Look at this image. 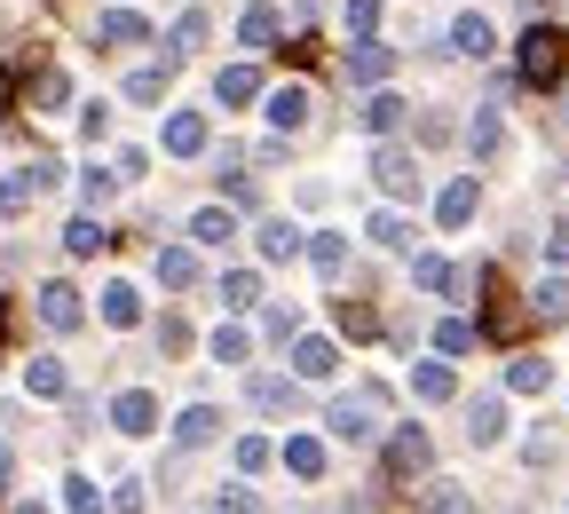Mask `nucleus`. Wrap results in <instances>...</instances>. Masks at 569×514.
<instances>
[{
  "instance_id": "nucleus-45",
  "label": "nucleus",
  "mask_w": 569,
  "mask_h": 514,
  "mask_svg": "<svg viewBox=\"0 0 569 514\" xmlns=\"http://www.w3.org/2000/svg\"><path fill=\"white\" fill-rule=\"evenodd\" d=\"M372 24H380V0H348V32H356V40H365Z\"/></svg>"
},
{
  "instance_id": "nucleus-47",
  "label": "nucleus",
  "mask_w": 569,
  "mask_h": 514,
  "mask_svg": "<svg viewBox=\"0 0 569 514\" xmlns=\"http://www.w3.org/2000/svg\"><path fill=\"white\" fill-rule=\"evenodd\" d=\"M80 190H88V206H103V198L119 190V175H111V167H88V182H80Z\"/></svg>"
},
{
  "instance_id": "nucleus-51",
  "label": "nucleus",
  "mask_w": 569,
  "mask_h": 514,
  "mask_svg": "<svg viewBox=\"0 0 569 514\" xmlns=\"http://www.w3.org/2000/svg\"><path fill=\"white\" fill-rule=\"evenodd\" d=\"M9 467H17V459H9V444H0V491H9Z\"/></svg>"
},
{
  "instance_id": "nucleus-6",
  "label": "nucleus",
  "mask_w": 569,
  "mask_h": 514,
  "mask_svg": "<svg viewBox=\"0 0 569 514\" xmlns=\"http://www.w3.org/2000/svg\"><path fill=\"white\" fill-rule=\"evenodd\" d=\"M475 206H482V182H475V175H459V182H443V190H436V223H443V230H459V223H475Z\"/></svg>"
},
{
  "instance_id": "nucleus-35",
  "label": "nucleus",
  "mask_w": 569,
  "mask_h": 514,
  "mask_svg": "<svg viewBox=\"0 0 569 514\" xmlns=\"http://www.w3.org/2000/svg\"><path fill=\"white\" fill-rule=\"evenodd\" d=\"M222 302H230V309H253V302H261V277H253V269H230V277H222Z\"/></svg>"
},
{
  "instance_id": "nucleus-26",
  "label": "nucleus",
  "mask_w": 569,
  "mask_h": 514,
  "mask_svg": "<svg viewBox=\"0 0 569 514\" xmlns=\"http://www.w3.org/2000/svg\"><path fill=\"white\" fill-rule=\"evenodd\" d=\"M482 333H490V340H515V333H522V309L507 302V293H490V309H482Z\"/></svg>"
},
{
  "instance_id": "nucleus-32",
  "label": "nucleus",
  "mask_w": 569,
  "mask_h": 514,
  "mask_svg": "<svg viewBox=\"0 0 569 514\" xmlns=\"http://www.w3.org/2000/svg\"><path fill=\"white\" fill-rule=\"evenodd\" d=\"M372 246H388V254H403L411 246V223H403V214H372V230H365Z\"/></svg>"
},
{
  "instance_id": "nucleus-30",
  "label": "nucleus",
  "mask_w": 569,
  "mask_h": 514,
  "mask_svg": "<svg viewBox=\"0 0 569 514\" xmlns=\"http://www.w3.org/2000/svg\"><path fill=\"white\" fill-rule=\"evenodd\" d=\"M238 40L246 48H277V9H246L238 17Z\"/></svg>"
},
{
  "instance_id": "nucleus-48",
  "label": "nucleus",
  "mask_w": 569,
  "mask_h": 514,
  "mask_svg": "<svg viewBox=\"0 0 569 514\" xmlns=\"http://www.w3.org/2000/svg\"><path fill=\"white\" fill-rule=\"evenodd\" d=\"M238 467H246V475H261V467H269V444H261V435H246V444H238Z\"/></svg>"
},
{
  "instance_id": "nucleus-8",
  "label": "nucleus",
  "mask_w": 569,
  "mask_h": 514,
  "mask_svg": "<svg viewBox=\"0 0 569 514\" xmlns=\"http://www.w3.org/2000/svg\"><path fill=\"white\" fill-rule=\"evenodd\" d=\"M388 71H396V56H388V48H380L372 32H365V40H356V48H348V80H365V88H380V80H388Z\"/></svg>"
},
{
  "instance_id": "nucleus-49",
  "label": "nucleus",
  "mask_w": 569,
  "mask_h": 514,
  "mask_svg": "<svg viewBox=\"0 0 569 514\" xmlns=\"http://www.w3.org/2000/svg\"><path fill=\"white\" fill-rule=\"evenodd\" d=\"M80 135H88V142H103V135H111V111H103V103H88V111H80Z\"/></svg>"
},
{
  "instance_id": "nucleus-50",
  "label": "nucleus",
  "mask_w": 569,
  "mask_h": 514,
  "mask_svg": "<svg viewBox=\"0 0 569 514\" xmlns=\"http://www.w3.org/2000/svg\"><path fill=\"white\" fill-rule=\"evenodd\" d=\"M546 254H553V261H569V223H553V238H546Z\"/></svg>"
},
{
  "instance_id": "nucleus-4",
  "label": "nucleus",
  "mask_w": 569,
  "mask_h": 514,
  "mask_svg": "<svg viewBox=\"0 0 569 514\" xmlns=\"http://www.w3.org/2000/svg\"><path fill=\"white\" fill-rule=\"evenodd\" d=\"M372 182H380L388 198H419V167H411V151L380 142V151H372Z\"/></svg>"
},
{
  "instance_id": "nucleus-19",
  "label": "nucleus",
  "mask_w": 569,
  "mask_h": 514,
  "mask_svg": "<svg viewBox=\"0 0 569 514\" xmlns=\"http://www.w3.org/2000/svg\"><path fill=\"white\" fill-rule=\"evenodd\" d=\"M230 230H238L230 206H198V214H190V238H198V246H230Z\"/></svg>"
},
{
  "instance_id": "nucleus-52",
  "label": "nucleus",
  "mask_w": 569,
  "mask_h": 514,
  "mask_svg": "<svg viewBox=\"0 0 569 514\" xmlns=\"http://www.w3.org/2000/svg\"><path fill=\"white\" fill-rule=\"evenodd\" d=\"M0 103H9V71H0Z\"/></svg>"
},
{
  "instance_id": "nucleus-15",
  "label": "nucleus",
  "mask_w": 569,
  "mask_h": 514,
  "mask_svg": "<svg viewBox=\"0 0 569 514\" xmlns=\"http://www.w3.org/2000/svg\"><path fill=\"white\" fill-rule=\"evenodd\" d=\"M411 277H419L427 293H467V285H475V277H467V269H451L443 254H419V269H411Z\"/></svg>"
},
{
  "instance_id": "nucleus-1",
  "label": "nucleus",
  "mask_w": 569,
  "mask_h": 514,
  "mask_svg": "<svg viewBox=\"0 0 569 514\" xmlns=\"http://www.w3.org/2000/svg\"><path fill=\"white\" fill-rule=\"evenodd\" d=\"M515 71H522L530 88H553L561 71H569V40H561L553 24H530V32H522V63H515Z\"/></svg>"
},
{
  "instance_id": "nucleus-36",
  "label": "nucleus",
  "mask_w": 569,
  "mask_h": 514,
  "mask_svg": "<svg viewBox=\"0 0 569 514\" xmlns=\"http://www.w3.org/2000/svg\"><path fill=\"white\" fill-rule=\"evenodd\" d=\"M261 254H269V261L301 254V230H293V223H261Z\"/></svg>"
},
{
  "instance_id": "nucleus-22",
  "label": "nucleus",
  "mask_w": 569,
  "mask_h": 514,
  "mask_svg": "<svg viewBox=\"0 0 569 514\" xmlns=\"http://www.w3.org/2000/svg\"><path fill=\"white\" fill-rule=\"evenodd\" d=\"M451 48H459V56H490V48H498L490 17H459V24H451Z\"/></svg>"
},
{
  "instance_id": "nucleus-39",
  "label": "nucleus",
  "mask_w": 569,
  "mask_h": 514,
  "mask_svg": "<svg viewBox=\"0 0 569 514\" xmlns=\"http://www.w3.org/2000/svg\"><path fill=\"white\" fill-rule=\"evenodd\" d=\"M436 348H443V356H467V348H475V325L443 317V325H436Z\"/></svg>"
},
{
  "instance_id": "nucleus-21",
  "label": "nucleus",
  "mask_w": 569,
  "mask_h": 514,
  "mask_svg": "<svg viewBox=\"0 0 569 514\" xmlns=\"http://www.w3.org/2000/svg\"><path fill=\"white\" fill-rule=\"evenodd\" d=\"M213 96H222V103H253V96H261V71H253V63H230L222 80H213Z\"/></svg>"
},
{
  "instance_id": "nucleus-7",
  "label": "nucleus",
  "mask_w": 569,
  "mask_h": 514,
  "mask_svg": "<svg viewBox=\"0 0 569 514\" xmlns=\"http://www.w3.org/2000/svg\"><path fill=\"white\" fill-rule=\"evenodd\" d=\"M48 182H56V167H9V175H0V214H24Z\"/></svg>"
},
{
  "instance_id": "nucleus-11",
  "label": "nucleus",
  "mask_w": 569,
  "mask_h": 514,
  "mask_svg": "<svg viewBox=\"0 0 569 514\" xmlns=\"http://www.w3.org/2000/svg\"><path fill=\"white\" fill-rule=\"evenodd\" d=\"M40 325H48V333H71V325H80V293H71V285H48V293H40Z\"/></svg>"
},
{
  "instance_id": "nucleus-2",
  "label": "nucleus",
  "mask_w": 569,
  "mask_h": 514,
  "mask_svg": "<svg viewBox=\"0 0 569 514\" xmlns=\"http://www.w3.org/2000/svg\"><path fill=\"white\" fill-rule=\"evenodd\" d=\"M325 427H332V435H348V444H372V435L388 427V396H380V388H365V396H340V404L325 412Z\"/></svg>"
},
{
  "instance_id": "nucleus-40",
  "label": "nucleus",
  "mask_w": 569,
  "mask_h": 514,
  "mask_svg": "<svg viewBox=\"0 0 569 514\" xmlns=\"http://www.w3.org/2000/svg\"><path fill=\"white\" fill-rule=\"evenodd\" d=\"M340 333H348V340H372V333H380V317H372L365 302H348V309H340Z\"/></svg>"
},
{
  "instance_id": "nucleus-14",
  "label": "nucleus",
  "mask_w": 569,
  "mask_h": 514,
  "mask_svg": "<svg viewBox=\"0 0 569 514\" xmlns=\"http://www.w3.org/2000/svg\"><path fill=\"white\" fill-rule=\"evenodd\" d=\"M167 151H174V159H198V151H206V119H198V111H174V119H167Z\"/></svg>"
},
{
  "instance_id": "nucleus-28",
  "label": "nucleus",
  "mask_w": 569,
  "mask_h": 514,
  "mask_svg": "<svg viewBox=\"0 0 569 514\" xmlns=\"http://www.w3.org/2000/svg\"><path fill=\"white\" fill-rule=\"evenodd\" d=\"M206 348H213V364H246V356H253V333H246V325H222Z\"/></svg>"
},
{
  "instance_id": "nucleus-25",
  "label": "nucleus",
  "mask_w": 569,
  "mask_h": 514,
  "mask_svg": "<svg viewBox=\"0 0 569 514\" xmlns=\"http://www.w3.org/2000/svg\"><path fill=\"white\" fill-rule=\"evenodd\" d=\"M284 467H293L301 483H317L325 475V444H317V435H293V444H284Z\"/></svg>"
},
{
  "instance_id": "nucleus-33",
  "label": "nucleus",
  "mask_w": 569,
  "mask_h": 514,
  "mask_svg": "<svg viewBox=\"0 0 569 514\" xmlns=\"http://www.w3.org/2000/svg\"><path fill=\"white\" fill-rule=\"evenodd\" d=\"M419 506H427V514H475V498H467L459 483H436V491H419Z\"/></svg>"
},
{
  "instance_id": "nucleus-43",
  "label": "nucleus",
  "mask_w": 569,
  "mask_h": 514,
  "mask_svg": "<svg viewBox=\"0 0 569 514\" xmlns=\"http://www.w3.org/2000/svg\"><path fill=\"white\" fill-rule=\"evenodd\" d=\"M127 96H134V103H159V96H167V71H134Z\"/></svg>"
},
{
  "instance_id": "nucleus-53",
  "label": "nucleus",
  "mask_w": 569,
  "mask_h": 514,
  "mask_svg": "<svg viewBox=\"0 0 569 514\" xmlns=\"http://www.w3.org/2000/svg\"><path fill=\"white\" fill-rule=\"evenodd\" d=\"M17 514H48V506H17Z\"/></svg>"
},
{
  "instance_id": "nucleus-17",
  "label": "nucleus",
  "mask_w": 569,
  "mask_h": 514,
  "mask_svg": "<svg viewBox=\"0 0 569 514\" xmlns=\"http://www.w3.org/2000/svg\"><path fill=\"white\" fill-rule=\"evenodd\" d=\"M301 119H309V88H277V96H269V127H277V135H293Z\"/></svg>"
},
{
  "instance_id": "nucleus-34",
  "label": "nucleus",
  "mask_w": 569,
  "mask_h": 514,
  "mask_svg": "<svg viewBox=\"0 0 569 514\" xmlns=\"http://www.w3.org/2000/svg\"><path fill=\"white\" fill-rule=\"evenodd\" d=\"M309 261H317L325 277H340V269H348V238H332V230H325V238H309Z\"/></svg>"
},
{
  "instance_id": "nucleus-46",
  "label": "nucleus",
  "mask_w": 569,
  "mask_h": 514,
  "mask_svg": "<svg viewBox=\"0 0 569 514\" xmlns=\"http://www.w3.org/2000/svg\"><path fill=\"white\" fill-rule=\"evenodd\" d=\"M213 514H261V498H253V491H238V483H230V491H222V498H213Z\"/></svg>"
},
{
  "instance_id": "nucleus-38",
  "label": "nucleus",
  "mask_w": 569,
  "mask_h": 514,
  "mask_svg": "<svg viewBox=\"0 0 569 514\" xmlns=\"http://www.w3.org/2000/svg\"><path fill=\"white\" fill-rule=\"evenodd\" d=\"M71 96V80H63V71H40V80H32V111H56Z\"/></svg>"
},
{
  "instance_id": "nucleus-42",
  "label": "nucleus",
  "mask_w": 569,
  "mask_h": 514,
  "mask_svg": "<svg viewBox=\"0 0 569 514\" xmlns=\"http://www.w3.org/2000/svg\"><path fill=\"white\" fill-rule=\"evenodd\" d=\"M63 514H111V506L96 498V483H63Z\"/></svg>"
},
{
  "instance_id": "nucleus-37",
  "label": "nucleus",
  "mask_w": 569,
  "mask_h": 514,
  "mask_svg": "<svg viewBox=\"0 0 569 514\" xmlns=\"http://www.w3.org/2000/svg\"><path fill=\"white\" fill-rule=\"evenodd\" d=\"M190 48H206V9L174 17V48H167V56H190Z\"/></svg>"
},
{
  "instance_id": "nucleus-31",
  "label": "nucleus",
  "mask_w": 569,
  "mask_h": 514,
  "mask_svg": "<svg viewBox=\"0 0 569 514\" xmlns=\"http://www.w3.org/2000/svg\"><path fill=\"white\" fill-rule=\"evenodd\" d=\"M63 254H80V261H88V254H103V223H96V214H80V223L63 230Z\"/></svg>"
},
{
  "instance_id": "nucleus-16",
  "label": "nucleus",
  "mask_w": 569,
  "mask_h": 514,
  "mask_svg": "<svg viewBox=\"0 0 569 514\" xmlns=\"http://www.w3.org/2000/svg\"><path fill=\"white\" fill-rule=\"evenodd\" d=\"M96 32H103V48H142V40H151V24H142L134 9H111Z\"/></svg>"
},
{
  "instance_id": "nucleus-3",
  "label": "nucleus",
  "mask_w": 569,
  "mask_h": 514,
  "mask_svg": "<svg viewBox=\"0 0 569 514\" xmlns=\"http://www.w3.org/2000/svg\"><path fill=\"white\" fill-rule=\"evenodd\" d=\"M427 459H436V452H427V427H396V435H388L380 475H388V483H419V475H427Z\"/></svg>"
},
{
  "instance_id": "nucleus-24",
  "label": "nucleus",
  "mask_w": 569,
  "mask_h": 514,
  "mask_svg": "<svg viewBox=\"0 0 569 514\" xmlns=\"http://www.w3.org/2000/svg\"><path fill=\"white\" fill-rule=\"evenodd\" d=\"M159 285L190 293V285H198V254H190V246H167V254H159Z\"/></svg>"
},
{
  "instance_id": "nucleus-44",
  "label": "nucleus",
  "mask_w": 569,
  "mask_h": 514,
  "mask_svg": "<svg viewBox=\"0 0 569 514\" xmlns=\"http://www.w3.org/2000/svg\"><path fill=\"white\" fill-rule=\"evenodd\" d=\"M498 135H507V127H498V111H482V119L467 127V142H475V151H498Z\"/></svg>"
},
{
  "instance_id": "nucleus-29",
  "label": "nucleus",
  "mask_w": 569,
  "mask_h": 514,
  "mask_svg": "<svg viewBox=\"0 0 569 514\" xmlns=\"http://www.w3.org/2000/svg\"><path fill=\"white\" fill-rule=\"evenodd\" d=\"M24 388H32V396H63V388H71V373H63L56 356H32V373H24Z\"/></svg>"
},
{
  "instance_id": "nucleus-20",
  "label": "nucleus",
  "mask_w": 569,
  "mask_h": 514,
  "mask_svg": "<svg viewBox=\"0 0 569 514\" xmlns=\"http://www.w3.org/2000/svg\"><path fill=\"white\" fill-rule=\"evenodd\" d=\"M451 388H459L451 364H419V373H411V396H419V404H451Z\"/></svg>"
},
{
  "instance_id": "nucleus-9",
  "label": "nucleus",
  "mask_w": 569,
  "mask_h": 514,
  "mask_svg": "<svg viewBox=\"0 0 569 514\" xmlns=\"http://www.w3.org/2000/svg\"><path fill=\"white\" fill-rule=\"evenodd\" d=\"M213 435H222V412H213V404H190V412L174 419V444H182V452H198V444H213Z\"/></svg>"
},
{
  "instance_id": "nucleus-10",
  "label": "nucleus",
  "mask_w": 569,
  "mask_h": 514,
  "mask_svg": "<svg viewBox=\"0 0 569 514\" xmlns=\"http://www.w3.org/2000/svg\"><path fill=\"white\" fill-rule=\"evenodd\" d=\"M293 373L301 380H332L340 373V348L332 340H293Z\"/></svg>"
},
{
  "instance_id": "nucleus-5",
  "label": "nucleus",
  "mask_w": 569,
  "mask_h": 514,
  "mask_svg": "<svg viewBox=\"0 0 569 514\" xmlns=\"http://www.w3.org/2000/svg\"><path fill=\"white\" fill-rule=\"evenodd\" d=\"M111 427H119V435H151V427H159V396H151V388L111 396Z\"/></svg>"
},
{
  "instance_id": "nucleus-18",
  "label": "nucleus",
  "mask_w": 569,
  "mask_h": 514,
  "mask_svg": "<svg viewBox=\"0 0 569 514\" xmlns=\"http://www.w3.org/2000/svg\"><path fill=\"white\" fill-rule=\"evenodd\" d=\"M103 325H119V333L142 325V293L134 285H103Z\"/></svg>"
},
{
  "instance_id": "nucleus-13",
  "label": "nucleus",
  "mask_w": 569,
  "mask_h": 514,
  "mask_svg": "<svg viewBox=\"0 0 569 514\" xmlns=\"http://www.w3.org/2000/svg\"><path fill=\"white\" fill-rule=\"evenodd\" d=\"M507 388H515V396H546V388H553V364H546V356H515V364H507Z\"/></svg>"
},
{
  "instance_id": "nucleus-41",
  "label": "nucleus",
  "mask_w": 569,
  "mask_h": 514,
  "mask_svg": "<svg viewBox=\"0 0 569 514\" xmlns=\"http://www.w3.org/2000/svg\"><path fill=\"white\" fill-rule=\"evenodd\" d=\"M253 404L261 412H293V380H253Z\"/></svg>"
},
{
  "instance_id": "nucleus-23",
  "label": "nucleus",
  "mask_w": 569,
  "mask_h": 514,
  "mask_svg": "<svg viewBox=\"0 0 569 514\" xmlns=\"http://www.w3.org/2000/svg\"><path fill=\"white\" fill-rule=\"evenodd\" d=\"M403 111H411V103H403L396 88H380V96L365 103V127H372V135H396V127H403Z\"/></svg>"
},
{
  "instance_id": "nucleus-27",
  "label": "nucleus",
  "mask_w": 569,
  "mask_h": 514,
  "mask_svg": "<svg viewBox=\"0 0 569 514\" xmlns=\"http://www.w3.org/2000/svg\"><path fill=\"white\" fill-rule=\"evenodd\" d=\"M530 317H546V325H561V317H569V285H561V277H546V285L530 293Z\"/></svg>"
},
{
  "instance_id": "nucleus-12",
  "label": "nucleus",
  "mask_w": 569,
  "mask_h": 514,
  "mask_svg": "<svg viewBox=\"0 0 569 514\" xmlns=\"http://www.w3.org/2000/svg\"><path fill=\"white\" fill-rule=\"evenodd\" d=\"M467 435H475V444H498V435H507V404H498V396H475V404H467Z\"/></svg>"
}]
</instances>
